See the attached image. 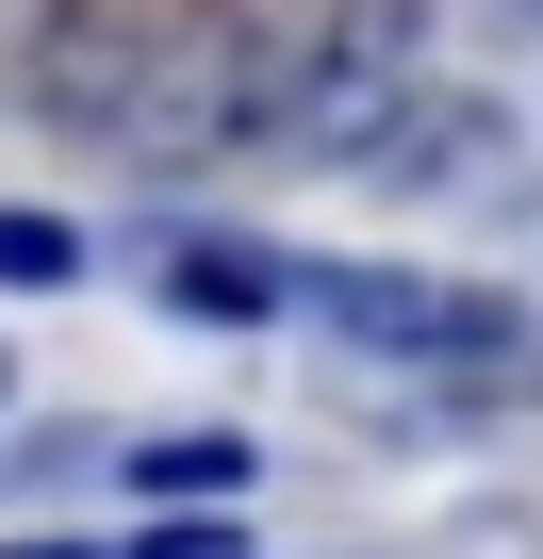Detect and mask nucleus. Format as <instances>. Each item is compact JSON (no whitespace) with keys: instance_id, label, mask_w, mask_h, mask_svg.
I'll return each mask as SVG.
<instances>
[{"instance_id":"f257e3e1","label":"nucleus","mask_w":543,"mask_h":559,"mask_svg":"<svg viewBox=\"0 0 543 559\" xmlns=\"http://www.w3.org/2000/svg\"><path fill=\"white\" fill-rule=\"evenodd\" d=\"M297 34H314V0H165V50H149L116 148L132 165H231V148H263V99H281Z\"/></svg>"},{"instance_id":"0eeeda50","label":"nucleus","mask_w":543,"mask_h":559,"mask_svg":"<svg viewBox=\"0 0 543 559\" xmlns=\"http://www.w3.org/2000/svg\"><path fill=\"white\" fill-rule=\"evenodd\" d=\"M132 477H149V510L165 493H247V444H214V428L198 444H132Z\"/></svg>"},{"instance_id":"7ed1b4c3","label":"nucleus","mask_w":543,"mask_h":559,"mask_svg":"<svg viewBox=\"0 0 543 559\" xmlns=\"http://www.w3.org/2000/svg\"><path fill=\"white\" fill-rule=\"evenodd\" d=\"M297 313H330L379 362H527V313L477 280H412V263H297Z\"/></svg>"},{"instance_id":"423d86ee","label":"nucleus","mask_w":543,"mask_h":559,"mask_svg":"<svg viewBox=\"0 0 543 559\" xmlns=\"http://www.w3.org/2000/svg\"><path fill=\"white\" fill-rule=\"evenodd\" d=\"M363 181H396V198H461V181H494V99H412L396 148H379Z\"/></svg>"},{"instance_id":"1a4fd4ad","label":"nucleus","mask_w":543,"mask_h":559,"mask_svg":"<svg viewBox=\"0 0 543 559\" xmlns=\"http://www.w3.org/2000/svg\"><path fill=\"white\" fill-rule=\"evenodd\" d=\"M116 559H247V526H231V493H181V526H132Z\"/></svg>"},{"instance_id":"f03ea898","label":"nucleus","mask_w":543,"mask_h":559,"mask_svg":"<svg viewBox=\"0 0 543 559\" xmlns=\"http://www.w3.org/2000/svg\"><path fill=\"white\" fill-rule=\"evenodd\" d=\"M412 99H428V0H314L281 99H263V148L281 165H379Z\"/></svg>"},{"instance_id":"20e7f679","label":"nucleus","mask_w":543,"mask_h":559,"mask_svg":"<svg viewBox=\"0 0 543 559\" xmlns=\"http://www.w3.org/2000/svg\"><path fill=\"white\" fill-rule=\"evenodd\" d=\"M149 50H165V0H67V17L34 34V116L50 132H83V148H116L132 132V83H149Z\"/></svg>"},{"instance_id":"9b49d317","label":"nucleus","mask_w":543,"mask_h":559,"mask_svg":"<svg viewBox=\"0 0 543 559\" xmlns=\"http://www.w3.org/2000/svg\"><path fill=\"white\" fill-rule=\"evenodd\" d=\"M0 395H17V362H0Z\"/></svg>"},{"instance_id":"9d476101","label":"nucleus","mask_w":543,"mask_h":559,"mask_svg":"<svg viewBox=\"0 0 543 559\" xmlns=\"http://www.w3.org/2000/svg\"><path fill=\"white\" fill-rule=\"evenodd\" d=\"M0 559H83V543H0Z\"/></svg>"},{"instance_id":"6e6552de","label":"nucleus","mask_w":543,"mask_h":559,"mask_svg":"<svg viewBox=\"0 0 543 559\" xmlns=\"http://www.w3.org/2000/svg\"><path fill=\"white\" fill-rule=\"evenodd\" d=\"M0 280H17V297L83 280V230H67V214H0Z\"/></svg>"},{"instance_id":"39448f33","label":"nucleus","mask_w":543,"mask_h":559,"mask_svg":"<svg viewBox=\"0 0 543 559\" xmlns=\"http://www.w3.org/2000/svg\"><path fill=\"white\" fill-rule=\"evenodd\" d=\"M149 297H165V313H214V330H263V313H297V263H263V247H231V230H181V247L149 263Z\"/></svg>"}]
</instances>
